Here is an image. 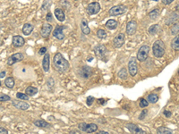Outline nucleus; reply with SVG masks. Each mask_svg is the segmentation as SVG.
Masks as SVG:
<instances>
[{"mask_svg": "<svg viewBox=\"0 0 179 134\" xmlns=\"http://www.w3.org/2000/svg\"><path fill=\"white\" fill-rule=\"evenodd\" d=\"M53 64H54V68L58 73H66L69 69V66H70L69 62L64 57V55L61 53H56L54 55Z\"/></svg>", "mask_w": 179, "mask_h": 134, "instance_id": "1", "label": "nucleus"}, {"mask_svg": "<svg viewBox=\"0 0 179 134\" xmlns=\"http://www.w3.org/2000/svg\"><path fill=\"white\" fill-rule=\"evenodd\" d=\"M165 50H166L165 45L162 40H158L154 42V44L152 46V52H153V55L155 57H157V58L162 57L165 54Z\"/></svg>", "mask_w": 179, "mask_h": 134, "instance_id": "2", "label": "nucleus"}, {"mask_svg": "<svg viewBox=\"0 0 179 134\" xmlns=\"http://www.w3.org/2000/svg\"><path fill=\"white\" fill-rule=\"evenodd\" d=\"M78 128H79V130H81L82 131H84L86 133H93V132L97 131V130H98L97 124L86 123V122H80L78 124Z\"/></svg>", "mask_w": 179, "mask_h": 134, "instance_id": "3", "label": "nucleus"}, {"mask_svg": "<svg viewBox=\"0 0 179 134\" xmlns=\"http://www.w3.org/2000/svg\"><path fill=\"white\" fill-rule=\"evenodd\" d=\"M149 52H150V47H149L148 45H143L139 48L137 55H136V58L140 62H143L148 58Z\"/></svg>", "mask_w": 179, "mask_h": 134, "instance_id": "4", "label": "nucleus"}, {"mask_svg": "<svg viewBox=\"0 0 179 134\" xmlns=\"http://www.w3.org/2000/svg\"><path fill=\"white\" fill-rule=\"evenodd\" d=\"M126 10H127L126 6H125L123 5H117V6H115L112 8H110L108 11V14L111 16H118V15L125 14L126 12Z\"/></svg>", "mask_w": 179, "mask_h": 134, "instance_id": "5", "label": "nucleus"}, {"mask_svg": "<svg viewBox=\"0 0 179 134\" xmlns=\"http://www.w3.org/2000/svg\"><path fill=\"white\" fill-rule=\"evenodd\" d=\"M128 73L131 76H135L138 73V67L136 63V57H131L128 62Z\"/></svg>", "mask_w": 179, "mask_h": 134, "instance_id": "6", "label": "nucleus"}, {"mask_svg": "<svg viewBox=\"0 0 179 134\" xmlns=\"http://www.w3.org/2000/svg\"><path fill=\"white\" fill-rule=\"evenodd\" d=\"M100 11V5L99 2H92L90 3L87 6V13L90 15L97 14Z\"/></svg>", "mask_w": 179, "mask_h": 134, "instance_id": "7", "label": "nucleus"}, {"mask_svg": "<svg viewBox=\"0 0 179 134\" xmlns=\"http://www.w3.org/2000/svg\"><path fill=\"white\" fill-rule=\"evenodd\" d=\"M125 40H126V37H125L124 33H119V34H117L114 38V40H113V45L116 48H120L125 44Z\"/></svg>", "mask_w": 179, "mask_h": 134, "instance_id": "8", "label": "nucleus"}, {"mask_svg": "<svg viewBox=\"0 0 179 134\" xmlns=\"http://www.w3.org/2000/svg\"><path fill=\"white\" fill-rule=\"evenodd\" d=\"M126 127L129 130V131L133 134H147L146 131H144L143 130L140 129L136 124L133 123V122H128L126 124Z\"/></svg>", "mask_w": 179, "mask_h": 134, "instance_id": "9", "label": "nucleus"}, {"mask_svg": "<svg viewBox=\"0 0 179 134\" xmlns=\"http://www.w3.org/2000/svg\"><path fill=\"white\" fill-rule=\"evenodd\" d=\"M24 58L23 54L22 53H15L12 55L8 59H7V64L8 65H13L14 63H16L18 62H21Z\"/></svg>", "mask_w": 179, "mask_h": 134, "instance_id": "10", "label": "nucleus"}, {"mask_svg": "<svg viewBox=\"0 0 179 134\" xmlns=\"http://www.w3.org/2000/svg\"><path fill=\"white\" fill-rule=\"evenodd\" d=\"M107 53H108V50H107V48L104 45H99V46H97L95 48V55L100 59L103 60L106 57Z\"/></svg>", "mask_w": 179, "mask_h": 134, "instance_id": "11", "label": "nucleus"}, {"mask_svg": "<svg viewBox=\"0 0 179 134\" xmlns=\"http://www.w3.org/2000/svg\"><path fill=\"white\" fill-rule=\"evenodd\" d=\"M53 30V27L51 24L48 23V22H45L43 23L42 27H41V30H40V34L43 38H48L49 36V34L51 33Z\"/></svg>", "mask_w": 179, "mask_h": 134, "instance_id": "12", "label": "nucleus"}, {"mask_svg": "<svg viewBox=\"0 0 179 134\" xmlns=\"http://www.w3.org/2000/svg\"><path fill=\"white\" fill-rule=\"evenodd\" d=\"M136 29H137V22L135 20H132L127 22L126 30V33L128 35H134L136 32Z\"/></svg>", "mask_w": 179, "mask_h": 134, "instance_id": "13", "label": "nucleus"}, {"mask_svg": "<svg viewBox=\"0 0 179 134\" xmlns=\"http://www.w3.org/2000/svg\"><path fill=\"white\" fill-rule=\"evenodd\" d=\"M63 29H64V27H62V26H56L53 31V36L58 40H62L65 39V34L63 32Z\"/></svg>", "mask_w": 179, "mask_h": 134, "instance_id": "14", "label": "nucleus"}, {"mask_svg": "<svg viewBox=\"0 0 179 134\" xmlns=\"http://www.w3.org/2000/svg\"><path fill=\"white\" fill-rule=\"evenodd\" d=\"M13 106L20 110H28L30 108V105L25 101H19V100H13Z\"/></svg>", "mask_w": 179, "mask_h": 134, "instance_id": "15", "label": "nucleus"}, {"mask_svg": "<svg viewBox=\"0 0 179 134\" xmlns=\"http://www.w3.org/2000/svg\"><path fill=\"white\" fill-rule=\"evenodd\" d=\"M12 44L15 48H21V47H22L25 44V40L22 36H20V35H15V36L13 37Z\"/></svg>", "mask_w": 179, "mask_h": 134, "instance_id": "16", "label": "nucleus"}, {"mask_svg": "<svg viewBox=\"0 0 179 134\" xmlns=\"http://www.w3.org/2000/svg\"><path fill=\"white\" fill-rule=\"evenodd\" d=\"M92 70L91 67L88 65H84V66H82V68L80 71V75L83 79H88L92 75Z\"/></svg>", "mask_w": 179, "mask_h": 134, "instance_id": "17", "label": "nucleus"}, {"mask_svg": "<svg viewBox=\"0 0 179 134\" xmlns=\"http://www.w3.org/2000/svg\"><path fill=\"white\" fill-rule=\"evenodd\" d=\"M50 56H49V54L47 53L45 55H44V58L42 60V67H43V70L45 73H48L49 71V63H50Z\"/></svg>", "mask_w": 179, "mask_h": 134, "instance_id": "18", "label": "nucleus"}, {"mask_svg": "<svg viewBox=\"0 0 179 134\" xmlns=\"http://www.w3.org/2000/svg\"><path fill=\"white\" fill-rule=\"evenodd\" d=\"M55 16L56 18L59 21V22H64L66 19V15L64 11L61 8H56L55 10Z\"/></svg>", "mask_w": 179, "mask_h": 134, "instance_id": "19", "label": "nucleus"}, {"mask_svg": "<svg viewBox=\"0 0 179 134\" xmlns=\"http://www.w3.org/2000/svg\"><path fill=\"white\" fill-rule=\"evenodd\" d=\"M32 30H33V26L31 23H25L22 26V33L25 36H28V35L31 34Z\"/></svg>", "mask_w": 179, "mask_h": 134, "instance_id": "20", "label": "nucleus"}, {"mask_svg": "<svg viewBox=\"0 0 179 134\" xmlns=\"http://www.w3.org/2000/svg\"><path fill=\"white\" fill-rule=\"evenodd\" d=\"M81 30H82V32L85 35H88L90 34V32H91V30H90V27L88 25V22L86 20H82V22H81Z\"/></svg>", "mask_w": 179, "mask_h": 134, "instance_id": "21", "label": "nucleus"}, {"mask_svg": "<svg viewBox=\"0 0 179 134\" xmlns=\"http://www.w3.org/2000/svg\"><path fill=\"white\" fill-rule=\"evenodd\" d=\"M33 123H34L35 126H37V127H39V128H49V127L51 126L48 122H47L46 121L41 120V119L35 120V121L33 122Z\"/></svg>", "mask_w": 179, "mask_h": 134, "instance_id": "22", "label": "nucleus"}, {"mask_svg": "<svg viewBox=\"0 0 179 134\" xmlns=\"http://www.w3.org/2000/svg\"><path fill=\"white\" fill-rule=\"evenodd\" d=\"M38 89L37 88H35V87H32V86H29V87H27L26 88V89H25V94L27 95V96H35L37 93H38Z\"/></svg>", "mask_w": 179, "mask_h": 134, "instance_id": "23", "label": "nucleus"}, {"mask_svg": "<svg viewBox=\"0 0 179 134\" xmlns=\"http://www.w3.org/2000/svg\"><path fill=\"white\" fill-rule=\"evenodd\" d=\"M117 22L115 20H108L107 22H106V27L109 30H115L117 28Z\"/></svg>", "mask_w": 179, "mask_h": 134, "instance_id": "24", "label": "nucleus"}, {"mask_svg": "<svg viewBox=\"0 0 179 134\" xmlns=\"http://www.w3.org/2000/svg\"><path fill=\"white\" fill-rule=\"evenodd\" d=\"M157 134H174V131L167 127H160L157 130Z\"/></svg>", "mask_w": 179, "mask_h": 134, "instance_id": "25", "label": "nucleus"}, {"mask_svg": "<svg viewBox=\"0 0 179 134\" xmlns=\"http://www.w3.org/2000/svg\"><path fill=\"white\" fill-rule=\"evenodd\" d=\"M171 47H172V48H173L174 50L179 51V35L175 36V37L173 39V40H172V42H171Z\"/></svg>", "mask_w": 179, "mask_h": 134, "instance_id": "26", "label": "nucleus"}, {"mask_svg": "<svg viewBox=\"0 0 179 134\" xmlns=\"http://www.w3.org/2000/svg\"><path fill=\"white\" fill-rule=\"evenodd\" d=\"M159 30H160V25L159 24H153V25H152L150 28H149V30H148L149 33H150L151 35L157 34V33L159 32Z\"/></svg>", "mask_w": 179, "mask_h": 134, "instance_id": "27", "label": "nucleus"}, {"mask_svg": "<svg viewBox=\"0 0 179 134\" xmlns=\"http://www.w3.org/2000/svg\"><path fill=\"white\" fill-rule=\"evenodd\" d=\"M128 76V72H127V69L125 68V67H123V68H121L120 70H119L118 72V77L121 78L122 80H126Z\"/></svg>", "mask_w": 179, "mask_h": 134, "instance_id": "28", "label": "nucleus"}, {"mask_svg": "<svg viewBox=\"0 0 179 134\" xmlns=\"http://www.w3.org/2000/svg\"><path fill=\"white\" fill-rule=\"evenodd\" d=\"M5 85L8 89H13L14 86V80L13 77H8L5 80Z\"/></svg>", "mask_w": 179, "mask_h": 134, "instance_id": "29", "label": "nucleus"}, {"mask_svg": "<svg viewBox=\"0 0 179 134\" xmlns=\"http://www.w3.org/2000/svg\"><path fill=\"white\" fill-rule=\"evenodd\" d=\"M148 102L149 103H152V104H154V103H156L158 100H159V96L157 95V94H150L148 96Z\"/></svg>", "mask_w": 179, "mask_h": 134, "instance_id": "30", "label": "nucleus"}, {"mask_svg": "<svg viewBox=\"0 0 179 134\" xmlns=\"http://www.w3.org/2000/svg\"><path fill=\"white\" fill-rule=\"evenodd\" d=\"M148 15L152 20H156L160 15V10L159 9H154V10H152V11H151L150 13H149Z\"/></svg>", "mask_w": 179, "mask_h": 134, "instance_id": "31", "label": "nucleus"}, {"mask_svg": "<svg viewBox=\"0 0 179 134\" xmlns=\"http://www.w3.org/2000/svg\"><path fill=\"white\" fill-rule=\"evenodd\" d=\"M97 36H98V38L100 39V40L106 39V37H107V32H106L104 30L100 29V30L97 31Z\"/></svg>", "mask_w": 179, "mask_h": 134, "instance_id": "32", "label": "nucleus"}, {"mask_svg": "<svg viewBox=\"0 0 179 134\" xmlns=\"http://www.w3.org/2000/svg\"><path fill=\"white\" fill-rule=\"evenodd\" d=\"M178 31H179V22L174 23V25L171 27V33H172L173 35L176 34Z\"/></svg>", "mask_w": 179, "mask_h": 134, "instance_id": "33", "label": "nucleus"}, {"mask_svg": "<svg viewBox=\"0 0 179 134\" xmlns=\"http://www.w3.org/2000/svg\"><path fill=\"white\" fill-rule=\"evenodd\" d=\"M16 97L18 99H22V100H28L29 99V96H27L24 93H21V92L16 93Z\"/></svg>", "mask_w": 179, "mask_h": 134, "instance_id": "34", "label": "nucleus"}, {"mask_svg": "<svg viewBox=\"0 0 179 134\" xmlns=\"http://www.w3.org/2000/svg\"><path fill=\"white\" fill-rule=\"evenodd\" d=\"M11 100V97L6 95V94H1L0 95V101L1 102H6V101H9Z\"/></svg>", "mask_w": 179, "mask_h": 134, "instance_id": "35", "label": "nucleus"}, {"mask_svg": "<svg viewBox=\"0 0 179 134\" xmlns=\"http://www.w3.org/2000/svg\"><path fill=\"white\" fill-rule=\"evenodd\" d=\"M94 101H95V97H92V96H90V97H88L87 99H86V104H87V106L91 107V106L93 104Z\"/></svg>", "mask_w": 179, "mask_h": 134, "instance_id": "36", "label": "nucleus"}, {"mask_svg": "<svg viewBox=\"0 0 179 134\" xmlns=\"http://www.w3.org/2000/svg\"><path fill=\"white\" fill-rule=\"evenodd\" d=\"M148 106H149V102L147 101L146 99H144V98H141V99H140V107H141V108L147 107Z\"/></svg>", "mask_w": 179, "mask_h": 134, "instance_id": "37", "label": "nucleus"}, {"mask_svg": "<svg viewBox=\"0 0 179 134\" xmlns=\"http://www.w3.org/2000/svg\"><path fill=\"white\" fill-rule=\"evenodd\" d=\"M147 114H148V110H147V109L142 110V111L141 112V114H140L139 119H140V120H143V119L145 118V116L147 115Z\"/></svg>", "mask_w": 179, "mask_h": 134, "instance_id": "38", "label": "nucleus"}, {"mask_svg": "<svg viewBox=\"0 0 179 134\" xmlns=\"http://www.w3.org/2000/svg\"><path fill=\"white\" fill-rule=\"evenodd\" d=\"M47 84H48V86L49 88H52V87H54V85H55V81H54L53 78H49V79L48 80V82H47Z\"/></svg>", "mask_w": 179, "mask_h": 134, "instance_id": "39", "label": "nucleus"}, {"mask_svg": "<svg viewBox=\"0 0 179 134\" xmlns=\"http://www.w3.org/2000/svg\"><path fill=\"white\" fill-rule=\"evenodd\" d=\"M39 54H40V55H46V54H47V48H45V47L41 48L39 50Z\"/></svg>", "mask_w": 179, "mask_h": 134, "instance_id": "40", "label": "nucleus"}, {"mask_svg": "<svg viewBox=\"0 0 179 134\" xmlns=\"http://www.w3.org/2000/svg\"><path fill=\"white\" fill-rule=\"evenodd\" d=\"M98 103L100 104V105H102V106H104V105L107 104V101H106L104 98H99V99H98Z\"/></svg>", "mask_w": 179, "mask_h": 134, "instance_id": "41", "label": "nucleus"}, {"mask_svg": "<svg viewBox=\"0 0 179 134\" xmlns=\"http://www.w3.org/2000/svg\"><path fill=\"white\" fill-rule=\"evenodd\" d=\"M46 20H47V22H50L52 21V14H51V13H48V14H47V16H46Z\"/></svg>", "mask_w": 179, "mask_h": 134, "instance_id": "42", "label": "nucleus"}, {"mask_svg": "<svg viewBox=\"0 0 179 134\" xmlns=\"http://www.w3.org/2000/svg\"><path fill=\"white\" fill-rule=\"evenodd\" d=\"M0 134H8V131H7L6 129L1 127V128H0Z\"/></svg>", "mask_w": 179, "mask_h": 134, "instance_id": "43", "label": "nucleus"}, {"mask_svg": "<svg viewBox=\"0 0 179 134\" xmlns=\"http://www.w3.org/2000/svg\"><path fill=\"white\" fill-rule=\"evenodd\" d=\"M173 1H174V0H163L162 3H163L164 5H169V4H171Z\"/></svg>", "mask_w": 179, "mask_h": 134, "instance_id": "44", "label": "nucleus"}, {"mask_svg": "<svg viewBox=\"0 0 179 134\" xmlns=\"http://www.w3.org/2000/svg\"><path fill=\"white\" fill-rule=\"evenodd\" d=\"M51 5V3L50 2H44V4H43V6H42V8H43V10H45V6H47V8L49 6Z\"/></svg>", "mask_w": 179, "mask_h": 134, "instance_id": "45", "label": "nucleus"}, {"mask_svg": "<svg viewBox=\"0 0 179 134\" xmlns=\"http://www.w3.org/2000/svg\"><path fill=\"white\" fill-rule=\"evenodd\" d=\"M163 114H164V115H165L167 117H170V116H171V115H172V113H171L170 111H167V110H166V111H164V113H163Z\"/></svg>", "mask_w": 179, "mask_h": 134, "instance_id": "46", "label": "nucleus"}, {"mask_svg": "<svg viewBox=\"0 0 179 134\" xmlns=\"http://www.w3.org/2000/svg\"><path fill=\"white\" fill-rule=\"evenodd\" d=\"M69 134H82L79 130H70Z\"/></svg>", "mask_w": 179, "mask_h": 134, "instance_id": "47", "label": "nucleus"}, {"mask_svg": "<svg viewBox=\"0 0 179 134\" xmlns=\"http://www.w3.org/2000/svg\"><path fill=\"white\" fill-rule=\"evenodd\" d=\"M95 134H109V133L107 132V131H105V130H99V131H97Z\"/></svg>", "mask_w": 179, "mask_h": 134, "instance_id": "48", "label": "nucleus"}, {"mask_svg": "<svg viewBox=\"0 0 179 134\" xmlns=\"http://www.w3.org/2000/svg\"><path fill=\"white\" fill-rule=\"evenodd\" d=\"M6 73L5 71H2V72H1V73H0V78L3 79V78L6 76Z\"/></svg>", "mask_w": 179, "mask_h": 134, "instance_id": "49", "label": "nucleus"}, {"mask_svg": "<svg viewBox=\"0 0 179 134\" xmlns=\"http://www.w3.org/2000/svg\"><path fill=\"white\" fill-rule=\"evenodd\" d=\"M177 73H178V75H179V69H178V71H177Z\"/></svg>", "mask_w": 179, "mask_h": 134, "instance_id": "50", "label": "nucleus"}]
</instances>
